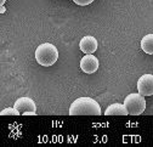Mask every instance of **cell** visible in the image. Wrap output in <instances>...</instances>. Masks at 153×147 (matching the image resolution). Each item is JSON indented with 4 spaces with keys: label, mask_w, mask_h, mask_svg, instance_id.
Returning a JSON list of instances; mask_svg holds the SVG:
<instances>
[{
    "label": "cell",
    "mask_w": 153,
    "mask_h": 147,
    "mask_svg": "<svg viewBox=\"0 0 153 147\" xmlns=\"http://www.w3.org/2000/svg\"><path fill=\"white\" fill-rule=\"evenodd\" d=\"M71 116H100L101 107L91 97H79L69 107Z\"/></svg>",
    "instance_id": "1"
},
{
    "label": "cell",
    "mask_w": 153,
    "mask_h": 147,
    "mask_svg": "<svg viewBox=\"0 0 153 147\" xmlns=\"http://www.w3.org/2000/svg\"><path fill=\"white\" fill-rule=\"evenodd\" d=\"M59 59V51L56 46L50 43L40 44L35 49V60L40 66L50 67Z\"/></svg>",
    "instance_id": "2"
},
{
    "label": "cell",
    "mask_w": 153,
    "mask_h": 147,
    "mask_svg": "<svg viewBox=\"0 0 153 147\" xmlns=\"http://www.w3.org/2000/svg\"><path fill=\"white\" fill-rule=\"evenodd\" d=\"M124 106L126 107L129 114L139 116L145 112L146 109V100L145 96L140 93L137 94H130L124 100Z\"/></svg>",
    "instance_id": "3"
},
{
    "label": "cell",
    "mask_w": 153,
    "mask_h": 147,
    "mask_svg": "<svg viewBox=\"0 0 153 147\" xmlns=\"http://www.w3.org/2000/svg\"><path fill=\"white\" fill-rule=\"evenodd\" d=\"M15 108L22 116H35L36 107L35 102L29 97H20L15 102Z\"/></svg>",
    "instance_id": "4"
},
{
    "label": "cell",
    "mask_w": 153,
    "mask_h": 147,
    "mask_svg": "<svg viewBox=\"0 0 153 147\" xmlns=\"http://www.w3.org/2000/svg\"><path fill=\"white\" fill-rule=\"evenodd\" d=\"M137 91L143 96L153 95V74H143L139 78Z\"/></svg>",
    "instance_id": "5"
},
{
    "label": "cell",
    "mask_w": 153,
    "mask_h": 147,
    "mask_svg": "<svg viewBox=\"0 0 153 147\" xmlns=\"http://www.w3.org/2000/svg\"><path fill=\"white\" fill-rule=\"evenodd\" d=\"M80 68L86 74H92L99 69V60L92 53H86L80 60Z\"/></svg>",
    "instance_id": "6"
},
{
    "label": "cell",
    "mask_w": 153,
    "mask_h": 147,
    "mask_svg": "<svg viewBox=\"0 0 153 147\" xmlns=\"http://www.w3.org/2000/svg\"><path fill=\"white\" fill-rule=\"evenodd\" d=\"M97 46H99L97 40L90 35L82 38V40L79 43V48L84 53H94L97 50Z\"/></svg>",
    "instance_id": "7"
},
{
    "label": "cell",
    "mask_w": 153,
    "mask_h": 147,
    "mask_svg": "<svg viewBox=\"0 0 153 147\" xmlns=\"http://www.w3.org/2000/svg\"><path fill=\"white\" fill-rule=\"evenodd\" d=\"M106 116H126L129 114L126 107L124 106V103H113L111 105L105 112Z\"/></svg>",
    "instance_id": "8"
},
{
    "label": "cell",
    "mask_w": 153,
    "mask_h": 147,
    "mask_svg": "<svg viewBox=\"0 0 153 147\" xmlns=\"http://www.w3.org/2000/svg\"><path fill=\"white\" fill-rule=\"evenodd\" d=\"M141 49L148 53L153 55V34H146L141 40Z\"/></svg>",
    "instance_id": "9"
},
{
    "label": "cell",
    "mask_w": 153,
    "mask_h": 147,
    "mask_svg": "<svg viewBox=\"0 0 153 147\" xmlns=\"http://www.w3.org/2000/svg\"><path fill=\"white\" fill-rule=\"evenodd\" d=\"M0 114L1 116H20V112H18L15 107H9V108L3 109Z\"/></svg>",
    "instance_id": "10"
},
{
    "label": "cell",
    "mask_w": 153,
    "mask_h": 147,
    "mask_svg": "<svg viewBox=\"0 0 153 147\" xmlns=\"http://www.w3.org/2000/svg\"><path fill=\"white\" fill-rule=\"evenodd\" d=\"M73 1L76 4V5H80V6H86V5H90L94 0H73Z\"/></svg>",
    "instance_id": "11"
},
{
    "label": "cell",
    "mask_w": 153,
    "mask_h": 147,
    "mask_svg": "<svg viewBox=\"0 0 153 147\" xmlns=\"http://www.w3.org/2000/svg\"><path fill=\"white\" fill-rule=\"evenodd\" d=\"M4 4H5V0H1V1H0V5L4 6Z\"/></svg>",
    "instance_id": "12"
}]
</instances>
